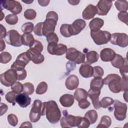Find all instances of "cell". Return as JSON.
<instances>
[{
  "mask_svg": "<svg viewBox=\"0 0 128 128\" xmlns=\"http://www.w3.org/2000/svg\"><path fill=\"white\" fill-rule=\"evenodd\" d=\"M120 72L122 76H128V60L126 59L124 64L120 68Z\"/></svg>",
  "mask_w": 128,
  "mask_h": 128,
  "instance_id": "obj_51",
  "label": "cell"
},
{
  "mask_svg": "<svg viewBox=\"0 0 128 128\" xmlns=\"http://www.w3.org/2000/svg\"><path fill=\"white\" fill-rule=\"evenodd\" d=\"M112 5V2L110 0H99L96 5L98 12L99 16H106Z\"/></svg>",
  "mask_w": 128,
  "mask_h": 128,
  "instance_id": "obj_15",
  "label": "cell"
},
{
  "mask_svg": "<svg viewBox=\"0 0 128 128\" xmlns=\"http://www.w3.org/2000/svg\"><path fill=\"white\" fill-rule=\"evenodd\" d=\"M0 38L2 39L4 38H6V28L2 24H0Z\"/></svg>",
  "mask_w": 128,
  "mask_h": 128,
  "instance_id": "obj_55",
  "label": "cell"
},
{
  "mask_svg": "<svg viewBox=\"0 0 128 128\" xmlns=\"http://www.w3.org/2000/svg\"><path fill=\"white\" fill-rule=\"evenodd\" d=\"M115 52L110 48H104L100 53V57L102 61L108 62H111L115 56Z\"/></svg>",
  "mask_w": 128,
  "mask_h": 128,
  "instance_id": "obj_21",
  "label": "cell"
},
{
  "mask_svg": "<svg viewBox=\"0 0 128 128\" xmlns=\"http://www.w3.org/2000/svg\"><path fill=\"white\" fill-rule=\"evenodd\" d=\"M46 116L48 121L52 124L59 122L61 118V112L56 102L50 100L42 104V116Z\"/></svg>",
  "mask_w": 128,
  "mask_h": 128,
  "instance_id": "obj_1",
  "label": "cell"
},
{
  "mask_svg": "<svg viewBox=\"0 0 128 128\" xmlns=\"http://www.w3.org/2000/svg\"><path fill=\"white\" fill-rule=\"evenodd\" d=\"M5 20L10 25H14L18 22V17L14 14H9L5 18Z\"/></svg>",
  "mask_w": 128,
  "mask_h": 128,
  "instance_id": "obj_40",
  "label": "cell"
},
{
  "mask_svg": "<svg viewBox=\"0 0 128 128\" xmlns=\"http://www.w3.org/2000/svg\"><path fill=\"white\" fill-rule=\"evenodd\" d=\"M86 26V22L82 19H77L70 24V30L72 36L80 34Z\"/></svg>",
  "mask_w": 128,
  "mask_h": 128,
  "instance_id": "obj_17",
  "label": "cell"
},
{
  "mask_svg": "<svg viewBox=\"0 0 128 128\" xmlns=\"http://www.w3.org/2000/svg\"><path fill=\"white\" fill-rule=\"evenodd\" d=\"M79 84V80L78 76L74 74H71L68 76L65 82V85L67 89L74 90L76 89Z\"/></svg>",
  "mask_w": 128,
  "mask_h": 128,
  "instance_id": "obj_20",
  "label": "cell"
},
{
  "mask_svg": "<svg viewBox=\"0 0 128 128\" xmlns=\"http://www.w3.org/2000/svg\"><path fill=\"white\" fill-rule=\"evenodd\" d=\"M80 74L84 78H89L92 76L94 68L92 66L88 64H82L79 68Z\"/></svg>",
  "mask_w": 128,
  "mask_h": 128,
  "instance_id": "obj_22",
  "label": "cell"
},
{
  "mask_svg": "<svg viewBox=\"0 0 128 128\" xmlns=\"http://www.w3.org/2000/svg\"><path fill=\"white\" fill-rule=\"evenodd\" d=\"M79 116H74L71 114H66L60 120V126L62 128H72L76 126L78 122Z\"/></svg>",
  "mask_w": 128,
  "mask_h": 128,
  "instance_id": "obj_14",
  "label": "cell"
},
{
  "mask_svg": "<svg viewBox=\"0 0 128 128\" xmlns=\"http://www.w3.org/2000/svg\"><path fill=\"white\" fill-rule=\"evenodd\" d=\"M11 90L16 94H20L24 90V85L19 82H16L11 86Z\"/></svg>",
  "mask_w": 128,
  "mask_h": 128,
  "instance_id": "obj_39",
  "label": "cell"
},
{
  "mask_svg": "<svg viewBox=\"0 0 128 128\" xmlns=\"http://www.w3.org/2000/svg\"><path fill=\"white\" fill-rule=\"evenodd\" d=\"M86 64H90L96 62L99 58L98 53L94 50H91L86 53Z\"/></svg>",
  "mask_w": 128,
  "mask_h": 128,
  "instance_id": "obj_28",
  "label": "cell"
},
{
  "mask_svg": "<svg viewBox=\"0 0 128 128\" xmlns=\"http://www.w3.org/2000/svg\"><path fill=\"white\" fill-rule=\"evenodd\" d=\"M4 16V14H3V12H2V10H1V18H0V20H2Z\"/></svg>",
  "mask_w": 128,
  "mask_h": 128,
  "instance_id": "obj_62",
  "label": "cell"
},
{
  "mask_svg": "<svg viewBox=\"0 0 128 128\" xmlns=\"http://www.w3.org/2000/svg\"><path fill=\"white\" fill-rule=\"evenodd\" d=\"M47 84L44 82H42L37 86V88L36 90V92L38 94H42L47 91Z\"/></svg>",
  "mask_w": 128,
  "mask_h": 128,
  "instance_id": "obj_37",
  "label": "cell"
},
{
  "mask_svg": "<svg viewBox=\"0 0 128 128\" xmlns=\"http://www.w3.org/2000/svg\"><path fill=\"white\" fill-rule=\"evenodd\" d=\"M60 32L62 35L66 38H70L72 36L70 30V24H62L60 28Z\"/></svg>",
  "mask_w": 128,
  "mask_h": 128,
  "instance_id": "obj_33",
  "label": "cell"
},
{
  "mask_svg": "<svg viewBox=\"0 0 128 128\" xmlns=\"http://www.w3.org/2000/svg\"><path fill=\"white\" fill-rule=\"evenodd\" d=\"M18 80V74L16 70L10 68L4 73L1 74L0 76V81L1 84L7 87L12 86L16 80Z\"/></svg>",
  "mask_w": 128,
  "mask_h": 128,
  "instance_id": "obj_5",
  "label": "cell"
},
{
  "mask_svg": "<svg viewBox=\"0 0 128 128\" xmlns=\"http://www.w3.org/2000/svg\"><path fill=\"white\" fill-rule=\"evenodd\" d=\"M2 7L16 15L20 14L22 10L21 4L18 1L14 0H2L0 2V8Z\"/></svg>",
  "mask_w": 128,
  "mask_h": 128,
  "instance_id": "obj_10",
  "label": "cell"
},
{
  "mask_svg": "<svg viewBox=\"0 0 128 128\" xmlns=\"http://www.w3.org/2000/svg\"><path fill=\"white\" fill-rule=\"evenodd\" d=\"M23 92L28 95H31L34 92V85L29 82L24 83V84Z\"/></svg>",
  "mask_w": 128,
  "mask_h": 128,
  "instance_id": "obj_44",
  "label": "cell"
},
{
  "mask_svg": "<svg viewBox=\"0 0 128 128\" xmlns=\"http://www.w3.org/2000/svg\"><path fill=\"white\" fill-rule=\"evenodd\" d=\"M38 2L40 6H46L48 4L50 1L48 0H38Z\"/></svg>",
  "mask_w": 128,
  "mask_h": 128,
  "instance_id": "obj_56",
  "label": "cell"
},
{
  "mask_svg": "<svg viewBox=\"0 0 128 128\" xmlns=\"http://www.w3.org/2000/svg\"><path fill=\"white\" fill-rule=\"evenodd\" d=\"M104 84V80L102 78H94L90 82V88L101 90Z\"/></svg>",
  "mask_w": 128,
  "mask_h": 128,
  "instance_id": "obj_30",
  "label": "cell"
},
{
  "mask_svg": "<svg viewBox=\"0 0 128 128\" xmlns=\"http://www.w3.org/2000/svg\"><path fill=\"white\" fill-rule=\"evenodd\" d=\"M24 18L28 20H33L36 16V12L33 9H28L24 12Z\"/></svg>",
  "mask_w": 128,
  "mask_h": 128,
  "instance_id": "obj_42",
  "label": "cell"
},
{
  "mask_svg": "<svg viewBox=\"0 0 128 128\" xmlns=\"http://www.w3.org/2000/svg\"><path fill=\"white\" fill-rule=\"evenodd\" d=\"M0 52H2L5 49V48H6L5 42L2 39H0Z\"/></svg>",
  "mask_w": 128,
  "mask_h": 128,
  "instance_id": "obj_58",
  "label": "cell"
},
{
  "mask_svg": "<svg viewBox=\"0 0 128 128\" xmlns=\"http://www.w3.org/2000/svg\"><path fill=\"white\" fill-rule=\"evenodd\" d=\"M88 96L90 98L94 108L98 110L100 108L99 100V96L100 94V90L90 88L88 92Z\"/></svg>",
  "mask_w": 128,
  "mask_h": 128,
  "instance_id": "obj_16",
  "label": "cell"
},
{
  "mask_svg": "<svg viewBox=\"0 0 128 128\" xmlns=\"http://www.w3.org/2000/svg\"><path fill=\"white\" fill-rule=\"evenodd\" d=\"M114 102V116L118 120L122 121L124 120L126 116L127 105L126 104L122 103L118 100H115Z\"/></svg>",
  "mask_w": 128,
  "mask_h": 128,
  "instance_id": "obj_7",
  "label": "cell"
},
{
  "mask_svg": "<svg viewBox=\"0 0 128 128\" xmlns=\"http://www.w3.org/2000/svg\"><path fill=\"white\" fill-rule=\"evenodd\" d=\"M22 2H24L28 4H30V3H32V2H33V0H30V1H24V0H22Z\"/></svg>",
  "mask_w": 128,
  "mask_h": 128,
  "instance_id": "obj_61",
  "label": "cell"
},
{
  "mask_svg": "<svg viewBox=\"0 0 128 128\" xmlns=\"http://www.w3.org/2000/svg\"><path fill=\"white\" fill-rule=\"evenodd\" d=\"M126 58H124L122 56L118 54H116L114 58L111 61L112 65L117 68H120L124 64Z\"/></svg>",
  "mask_w": 128,
  "mask_h": 128,
  "instance_id": "obj_26",
  "label": "cell"
},
{
  "mask_svg": "<svg viewBox=\"0 0 128 128\" xmlns=\"http://www.w3.org/2000/svg\"><path fill=\"white\" fill-rule=\"evenodd\" d=\"M128 2L126 0H116L114 2V5L117 10L122 12H127Z\"/></svg>",
  "mask_w": 128,
  "mask_h": 128,
  "instance_id": "obj_34",
  "label": "cell"
},
{
  "mask_svg": "<svg viewBox=\"0 0 128 128\" xmlns=\"http://www.w3.org/2000/svg\"><path fill=\"white\" fill-rule=\"evenodd\" d=\"M85 57L86 56L83 53L74 48H68L66 55V59L76 64L84 63L85 62Z\"/></svg>",
  "mask_w": 128,
  "mask_h": 128,
  "instance_id": "obj_6",
  "label": "cell"
},
{
  "mask_svg": "<svg viewBox=\"0 0 128 128\" xmlns=\"http://www.w3.org/2000/svg\"><path fill=\"white\" fill-rule=\"evenodd\" d=\"M88 96V92L84 89L78 88H77L74 94V97L76 101L78 102L82 99H87Z\"/></svg>",
  "mask_w": 128,
  "mask_h": 128,
  "instance_id": "obj_29",
  "label": "cell"
},
{
  "mask_svg": "<svg viewBox=\"0 0 128 128\" xmlns=\"http://www.w3.org/2000/svg\"><path fill=\"white\" fill-rule=\"evenodd\" d=\"M5 38L6 42L10 46L20 47L22 45V36L16 30H11L8 31Z\"/></svg>",
  "mask_w": 128,
  "mask_h": 128,
  "instance_id": "obj_8",
  "label": "cell"
},
{
  "mask_svg": "<svg viewBox=\"0 0 128 128\" xmlns=\"http://www.w3.org/2000/svg\"><path fill=\"white\" fill-rule=\"evenodd\" d=\"M78 102V106L82 109H86L88 108L90 104V102L87 100V99H82Z\"/></svg>",
  "mask_w": 128,
  "mask_h": 128,
  "instance_id": "obj_52",
  "label": "cell"
},
{
  "mask_svg": "<svg viewBox=\"0 0 128 128\" xmlns=\"http://www.w3.org/2000/svg\"><path fill=\"white\" fill-rule=\"evenodd\" d=\"M111 124L112 120L108 116H104L102 117L100 121L96 128H108L110 126Z\"/></svg>",
  "mask_w": 128,
  "mask_h": 128,
  "instance_id": "obj_32",
  "label": "cell"
},
{
  "mask_svg": "<svg viewBox=\"0 0 128 128\" xmlns=\"http://www.w3.org/2000/svg\"><path fill=\"white\" fill-rule=\"evenodd\" d=\"M16 72L18 74V80H22L26 78L27 76V73L25 69H24L21 70L17 71Z\"/></svg>",
  "mask_w": 128,
  "mask_h": 128,
  "instance_id": "obj_53",
  "label": "cell"
},
{
  "mask_svg": "<svg viewBox=\"0 0 128 128\" xmlns=\"http://www.w3.org/2000/svg\"><path fill=\"white\" fill-rule=\"evenodd\" d=\"M46 40L48 44L51 42L58 43V38L57 34L54 32H52L48 34L46 36Z\"/></svg>",
  "mask_w": 128,
  "mask_h": 128,
  "instance_id": "obj_49",
  "label": "cell"
},
{
  "mask_svg": "<svg viewBox=\"0 0 128 128\" xmlns=\"http://www.w3.org/2000/svg\"><path fill=\"white\" fill-rule=\"evenodd\" d=\"M98 10L96 6L90 4L88 5L85 9L83 10L82 13V16L84 20H90L93 18L96 14H97Z\"/></svg>",
  "mask_w": 128,
  "mask_h": 128,
  "instance_id": "obj_18",
  "label": "cell"
},
{
  "mask_svg": "<svg viewBox=\"0 0 128 128\" xmlns=\"http://www.w3.org/2000/svg\"><path fill=\"white\" fill-rule=\"evenodd\" d=\"M84 117L88 120L90 124H94L97 120L98 114L95 110H90L85 114Z\"/></svg>",
  "mask_w": 128,
  "mask_h": 128,
  "instance_id": "obj_31",
  "label": "cell"
},
{
  "mask_svg": "<svg viewBox=\"0 0 128 128\" xmlns=\"http://www.w3.org/2000/svg\"><path fill=\"white\" fill-rule=\"evenodd\" d=\"M8 121L9 123V124L12 126H16L18 123V118L17 116L12 114H9L8 116L7 117Z\"/></svg>",
  "mask_w": 128,
  "mask_h": 128,
  "instance_id": "obj_46",
  "label": "cell"
},
{
  "mask_svg": "<svg viewBox=\"0 0 128 128\" xmlns=\"http://www.w3.org/2000/svg\"><path fill=\"white\" fill-rule=\"evenodd\" d=\"M118 19L122 21V22L125 23L126 25L128 24V16L127 12H120L118 14Z\"/></svg>",
  "mask_w": 128,
  "mask_h": 128,
  "instance_id": "obj_50",
  "label": "cell"
},
{
  "mask_svg": "<svg viewBox=\"0 0 128 128\" xmlns=\"http://www.w3.org/2000/svg\"><path fill=\"white\" fill-rule=\"evenodd\" d=\"M103 80L104 84L108 85L109 89L112 92L118 93L122 91L121 78L118 74H109Z\"/></svg>",
  "mask_w": 128,
  "mask_h": 128,
  "instance_id": "obj_3",
  "label": "cell"
},
{
  "mask_svg": "<svg viewBox=\"0 0 128 128\" xmlns=\"http://www.w3.org/2000/svg\"><path fill=\"white\" fill-rule=\"evenodd\" d=\"M114 102V100L113 98L110 97H104L100 101V107L103 108H108Z\"/></svg>",
  "mask_w": 128,
  "mask_h": 128,
  "instance_id": "obj_36",
  "label": "cell"
},
{
  "mask_svg": "<svg viewBox=\"0 0 128 128\" xmlns=\"http://www.w3.org/2000/svg\"><path fill=\"white\" fill-rule=\"evenodd\" d=\"M111 35L110 32L100 30L96 31H90L91 38L97 45L106 44L110 40Z\"/></svg>",
  "mask_w": 128,
  "mask_h": 128,
  "instance_id": "obj_4",
  "label": "cell"
},
{
  "mask_svg": "<svg viewBox=\"0 0 128 128\" xmlns=\"http://www.w3.org/2000/svg\"><path fill=\"white\" fill-rule=\"evenodd\" d=\"M42 102L39 100H34L30 112V119L32 122H36L39 120L42 116Z\"/></svg>",
  "mask_w": 128,
  "mask_h": 128,
  "instance_id": "obj_11",
  "label": "cell"
},
{
  "mask_svg": "<svg viewBox=\"0 0 128 128\" xmlns=\"http://www.w3.org/2000/svg\"><path fill=\"white\" fill-rule=\"evenodd\" d=\"M61 105L66 108L71 106L74 103V97L70 94H64L60 98Z\"/></svg>",
  "mask_w": 128,
  "mask_h": 128,
  "instance_id": "obj_24",
  "label": "cell"
},
{
  "mask_svg": "<svg viewBox=\"0 0 128 128\" xmlns=\"http://www.w3.org/2000/svg\"><path fill=\"white\" fill-rule=\"evenodd\" d=\"M110 41L114 45L125 48L128 45V36L125 33H114L111 35Z\"/></svg>",
  "mask_w": 128,
  "mask_h": 128,
  "instance_id": "obj_12",
  "label": "cell"
},
{
  "mask_svg": "<svg viewBox=\"0 0 128 128\" xmlns=\"http://www.w3.org/2000/svg\"><path fill=\"white\" fill-rule=\"evenodd\" d=\"M20 128L22 127H28V128H32V126L31 124V123L29 122H25L22 124V125L20 126Z\"/></svg>",
  "mask_w": 128,
  "mask_h": 128,
  "instance_id": "obj_57",
  "label": "cell"
},
{
  "mask_svg": "<svg viewBox=\"0 0 128 128\" xmlns=\"http://www.w3.org/2000/svg\"><path fill=\"white\" fill-rule=\"evenodd\" d=\"M123 96H124V98L125 101H126V102H128V100H127V98H128V96H128V90H124V93Z\"/></svg>",
  "mask_w": 128,
  "mask_h": 128,
  "instance_id": "obj_60",
  "label": "cell"
},
{
  "mask_svg": "<svg viewBox=\"0 0 128 128\" xmlns=\"http://www.w3.org/2000/svg\"><path fill=\"white\" fill-rule=\"evenodd\" d=\"M34 38L32 34L30 33H24L22 35V44L30 46L34 42Z\"/></svg>",
  "mask_w": 128,
  "mask_h": 128,
  "instance_id": "obj_27",
  "label": "cell"
},
{
  "mask_svg": "<svg viewBox=\"0 0 128 128\" xmlns=\"http://www.w3.org/2000/svg\"><path fill=\"white\" fill-rule=\"evenodd\" d=\"M43 46L41 42L38 40H35L33 44L30 47V50L34 52L41 53L43 50Z\"/></svg>",
  "mask_w": 128,
  "mask_h": 128,
  "instance_id": "obj_35",
  "label": "cell"
},
{
  "mask_svg": "<svg viewBox=\"0 0 128 128\" xmlns=\"http://www.w3.org/2000/svg\"><path fill=\"white\" fill-rule=\"evenodd\" d=\"M30 60L26 52H22L18 56L16 61L14 62L10 68L16 72L22 70L24 69L25 66L29 63Z\"/></svg>",
  "mask_w": 128,
  "mask_h": 128,
  "instance_id": "obj_9",
  "label": "cell"
},
{
  "mask_svg": "<svg viewBox=\"0 0 128 128\" xmlns=\"http://www.w3.org/2000/svg\"><path fill=\"white\" fill-rule=\"evenodd\" d=\"M11 54L7 52H2L0 54V62L2 64H7L12 60Z\"/></svg>",
  "mask_w": 128,
  "mask_h": 128,
  "instance_id": "obj_38",
  "label": "cell"
},
{
  "mask_svg": "<svg viewBox=\"0 0 128 128\" xmlns=\"http://www.w3.org/2000/svg\"><path fill=\"white\" fill-rule=\"evenodd\" d=\"M48 52L52 55L62 56L66 52L68 48L66 45L56 42H51L48 44L47 46Z\"/></svg>",
  "mask_w": 128,
  "mask_h": 128,
  "instance_id": "obj_13",
  "label": "cell"
},
{
  "mask_svg": "<svg viewBox=\"0 0 128 128\" xmlns=\"http://www.w3.org/2000/svg\"><path fill=\"white\" fill-rule=\"evenodd\" d=\"M16 96V94L13 91H10L6 94L5 96V98L8 102L12 104L14 106L15 104Z\"/></svg>",
  "mask_w": 128,
  "mask_h": 128,
  "instance_id": "obj_45",
  "label": "cell"
},
{
  "mask_svg": "<svg viewBox=\"0 0 128 128\" xmlns=\"http://www.w3.org/2000/svg\"><path fill=\"white\" fill-rule=\"evenodd\" d=\"M16 102L18 103L19 106L24 108L30 104L31 98L28 96V94L24 92L19 94L16 96Z\"/></svg>",
  "mask_w": 128,
  "mask_h": 128,
  "instance_id": "obj_19",
  "label": "cell"
},
{
  "mask_svg": "<svg viewBox=\"0 0 128 128\" xmlns=\"http://www.w3.org/2000/svg\"><path fill=\"white\" fill-rule=\"evenodd\" d=\"M8 110V106L5 104L1 102L0 103V116H2Z\"/></svg>",
  "mask_w": 128,
  "mask_h": 128,
  "instance_id": "obj_54",
  "label": "cell"
},
{
  "mask_svg": "<svg viewBox=\"0 0 128 128\" xmlns=\"http://www.w3.org/2000/svg\"><path fill=\"white\" fill-rule=\"evenodd\" d=\"M58 20V15L54 11L48 12L46 16V20L43 22L42 34L46 36L48 34L54 32L57 22Z\"/></svg>",
  "mask_w": 128,
  "mask_h": 128,
  "instance_id": "obj_2",
  "label": "cell"
},
{
  "mask_svg": "<svg viewBox=\"0 0 128 128\" xmlns=\"http://www.w3.org/2000/svg\"><path fill=\"white\" fill-rule=\"evenodd\" d=\"M104 24V21L102 19L99 18H96L92 19L89 23V27L90 31H96L100 30Z\"/></svg>",
  "mask_w": 128,
  "mask_h": 128,
  "instance_id": "obj_25",
  "label": "cell"
},
{
  "mask_svg": "<svg viewBox=\"0 0 128 128\" xmlns=\"http://www.w3.org/2000/svg\"><path fill=\"white\" fill-rule=\"evenodd\" d=\"M80 0L76 1V0H68V2L71 5H77L80 2Z\"/></svg>",
  "mask_w": 128,
  "mask_h": 128,
  "instance_id": "obj_59",
  "label": "cell"
},
{
  "mask_svg": "<svg viewBox=\"0 0 128 128\" xmlns=\"http://www.w3.org/2000/svg\"><path fill=\"white\" fill-rule=\"evenodd\" d=\"M42 26L43 22H40L38 23L34 28V32L36 35L42 36H43L42 34Z\"/></svg>",
  "mask_w": 128,
  "mask_h": 128,
  "instance_id": "obj_48",
  "label": "cell"
},
{
  "mask_svg": "<svg viewBox=\"0 0 128 128\" xmlns=\"http://www.w3.org/2000/svg\"><path fill=\"white\" fill-rule=\"evenodd\" d=\"M34 30V26L31 22H26L22 26V30L24 33H31Z\"/></svg>",
  "mask_w": 128,
  "mask_h": 128,
  "instance_id": "obj_43",
  "label": "cell"
},
{
  "mask_svg": "<svg viewBox=\"0 0 128 128\" xmlns=\"http://www.w3.org/2000/svg\"><path fill=\"white\" fill-rule=\"evenodd\" d=\"M26 52L28 54L30 60L35 64H40L44 60V57L41 53L32 52L30 49L26 51Z\"/></svg>",
  "mask_w": 128,
  "mask_h": 128,
  "instance_id": "obj_23",
  "label": "cell"
},
{
  "mask_svg": "<svg viewBox=\"0 0 128 128\" xmlns=\"http://www.w3.org/2000/svg\"><path fill=\"white\" fill-rule=\"evenodd\" d=\"M90 122L88 120L84 117H80L76 126L78 128H88L90 126Z\"/></svg>",
  "mask_w": 128,
  "mask_h": 128,
  "instance_id": "obj_41",
  "label": "cell"
},
{
  "mask_svg": "<svg viewBox=\"0 0 128 128\" xmlns=\"http://www.w3.org/2000/svg\"><path fill=\"white\" fill-rule=\"evenodd\" d=\"M94 72L92 76L94 78H102L104 75V70L100 66H95L93 67Z\"/></svg>",
  "mask_w": 128,
  "mask_h": 128,
  "instance_id": "obj_47",
  "label": "cell"
}]
</instances>
